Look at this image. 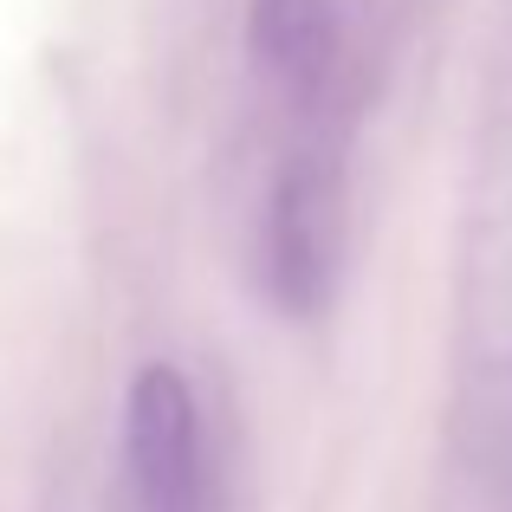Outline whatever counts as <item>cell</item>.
Returning a JSON list of instances; mask_svg holds the SVG:
<instances>
[{"label": "cell", "mask_w": 512, "mask_h": 512, "mask_svg": "<svg viewBox=\"0 0 512 512\" xmlns=\"http://www.w3.org/2000/svg\"><path fill=\"white\" fill-rule=\"evenodd\" d=\"M124 487L130 512H208L201 409L182 370L150 363L124 402Z\"/></svg>", "instance_id": "1"}, {"label": "cell", "mask_w": 512, "mask_h": 512, "mask_svg": "<svg viewBox=\"0 0 512 512\" xmlns=\"http://www.w3.org/2000/svg\"><path fill=\"white\" fill-rule=\"evenodd\" d=\"M331 253H338V182L312 163H292L266 214V273L286 312H312L325 299Z\"/></svg>", "instance_id": "2"}, {"label": "cell", "mask_w": 512, "mask_h": 512, "mask_svg": "<svg viewBox=\"0 0 512 512\" xmlns=\"http://www.w3.org/2000/svg\"><path fill=\"white\" fill-rule=\"evenodd\" d=\"M253 52L286 98H318L338 65V7L331 0H253Z\"/></svg>", "instance_id": "3"}]
</instances>
